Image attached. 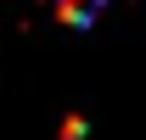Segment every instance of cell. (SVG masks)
<instances>
[{
	"label": "cell",
	"instance_id": "1",
	"mask_svg": "<svg viewBox=\"0 0 146 140\" xmlns=\"http://www.w3.org/2000/svg\"><path fill=\"white\" fill-rule=\"evenodd\" d=\"M56 11H62V22H90L101 11V0H56Z\"/></svg>",
	"mask_w": 146,
	"mask_h": 140
}]
</instances>
